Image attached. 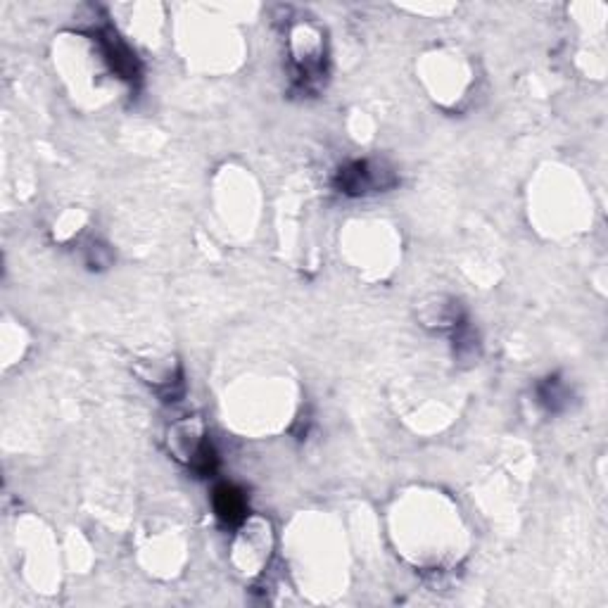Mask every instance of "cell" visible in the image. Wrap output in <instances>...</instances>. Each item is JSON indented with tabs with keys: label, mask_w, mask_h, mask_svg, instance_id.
<instances>
[{
	"label": "cell",
	"mask_w": 608,
	"mask_h": 608,
	"mask_svg": "<svg viewBox=\"0 0 608 608\" xmlns=\"http://www.w3.org/2000/svg\"><path fill=\"white\" fill-rule=\"evenodd\" d=\"M219 513L228 520H233L238 513H243V499L238 497V492H233V489L228 487H224L222 492H219Z\"/></svg>",
	"instance_id": "cell-1"
}]
</instances>
